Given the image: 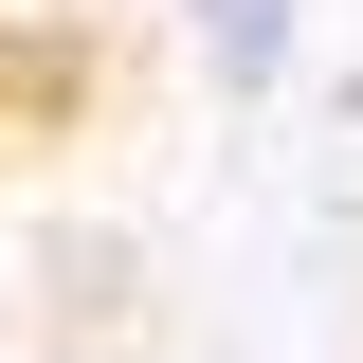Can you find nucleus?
Here are the masks:
<instances>
[{"mask_svg":"<svg viewBox=\"0 0 363 363\" xmlns=\"http://www.w3.org/2000/svg\"><path fill=\"white\" fill-rule=\"evenodd\" d=\"M182 18H200V73H218L236 109H255V91H291V37H309L291 0H182Z\"/></svg>","mask_w":363,"mask_h":363,"instance_id":"nucleus-1","label":"nucleus"}]
</instances>
